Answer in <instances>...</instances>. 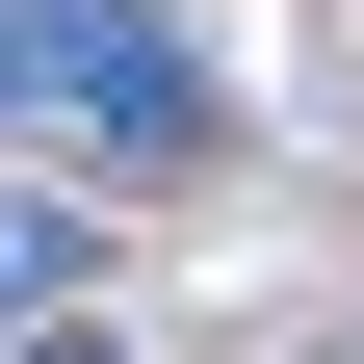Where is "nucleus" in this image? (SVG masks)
<instances>
[{
	"mask_svg": "<svg viewBox=\"0 0 364 364\" xmlns=\"http://www.w3.org/2000/svg\"><path fill=\"white\" fill-rule=\"evenodd\" d=\"M78 260H105V235H78L53 182H0V338H78Z\"/></svg>",
	"mask_w": 364,
	"mask_h": 364,
	"instance_id": "f03ea898",
	"label": "nucleus"
},
{
	"mask_svg": "<svg viewBox=\"0 0 364 364\" xmlns=\"http://www.w3.org/2000/svg\"><path fill=\"white\" fill-rule=\"evenodd\" d=\"M0 130H78V156L182 182L208 156V53H182L156 0H0Z\"/></svg>",
	"mask_w": 364,
	"mask_h": 364,
	"instance_id": "f257e3e1",
	"label": "nucleus"
},
{
	"mask_svg": "<svg viewBox=\"0 0 364 364\" xmlns=\"http://www.w3.org/2000/svg\"><path fill=\"white\" fill-rule=\"evenodd\" d=\"M26 364H130V338H26Z\"/></svg>",
	"mask_w": 364,
	"mask_h": 364,
	"instance_id": "7ed1b4c3",
	"label": "nucleus"
}]
</instances>
